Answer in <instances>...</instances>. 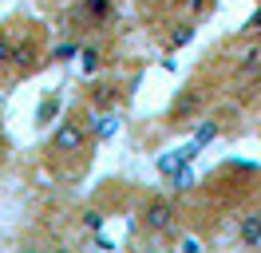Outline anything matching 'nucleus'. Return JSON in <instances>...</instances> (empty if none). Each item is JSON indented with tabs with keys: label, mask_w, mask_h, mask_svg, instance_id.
I'll use <instances>...</instances> for the list:
<instances>
[{
	"label": "nucleus",
	"mask_w": 261,
	"mask_h": 253,
	"mask_svg": "<svg viewBox=\"0 0 261 253\" xmlns=\"http://www.w3.org/2000/svg\"><path fill=\"white\" fill-rule=\"evenodd\" d=\"M139 230L147 237H154V241H170L178 234V206L166 194H150L143 202V214H139Z\"/></svg>",
	"instance_id": "f257e3e1"
},
{
	"label": "nucleus",
	"mask_w": 261,
	"mask_h": 253,
	"mask_svg": "<svg viewBox=\"0 0 261 253\" xmlns=\"http://www.w3.org/2000/svg\"><path fill=\"white\" fill-rule=\"evenodd\" d=\"M91 142V127L83 123V115H67L60 119V127L51 131L48 139V155L51 158H67V155H83Z\"/></svg>",
	"instance_id": "f03ea898"
},
{
	"label": "nucleus",
	"mask_w": 261,
	"mask_h": 253,
	"mask_svg": "<svg viewBox=\"0 0 261 253\" xmlns=\"http://www.w3.org/2000/svg\"><path fill=\"white\" fill-rule=\"evenodd\" d=\"M238 245L242 249H257L261 245V206H253V210H245L242 218H238Z\"/></svg>",
	"instance_id": "7ed1b4c3"
},
{
	"label": "nucleus",
	"mask_w": 261,
	"mask_h": 253,
	"mask_svg": "<svg viewBox=\"0 0 261 253\" xmlns=\"http://www.w3.org/2000/svg\"><path fill=\"white\" fill-rule=\"evenodd\" d=\"M80 12H83V20H87L91 28H107L115 20V0H83Z\"/></svg>",
	"instance_id": "20e7f679"
},
{
	"label": "nucleus",
	"mask_w": 261,
	"mask_h": 253,
	"mask_svg": "<svg viewBox=\"0 0 261 253\" xmlns=\"http://www.w3.org/2000/svg\"><path fill=\"white\" fill-rule=\"evenodd\" d=\"M12 52H16V44H12V28L0 24V71H4V75L12 71Z\"/></svg>",
	"instance_id": "39448f33"
},
{
	"label": "nucleus",
	"mask_w": 261,
	"mask_h": 253,
	"mask_svg": "<svg viewBox=\"0 0 261 253\" xmlns=\"http://www.w3.org/2000/svg\"><path fill=\"white\" fill-rule=\"evenodd\" d=\"M194 103H202V91L186 87V95H182L178 103H174V119H190V115H194Z\"/></svg>",
	"instance_id": "423d86ee"
},
{
	"label": "nucleus",
	"mask_w": 261,
	"mask_h": 253,
	"mask_svg": "<svg viewBox=\"0 0 261 253\" xmlns=\"http://www.w3.org/2000/svg\"><path fill=\"white\" fill-rule=\"evenodd\" d=\"M75 56H80V40H67V44H60V47L48 52L51 63H67V60H75Z\"/></svg>",
	"instance_id": "0eeeda50"
},
{
	"label": "nucleus",
	"mask_w": 261,
	"mask_h": 253,
	"mask_svg": "<svg viewBox=\"0 0 261 253\" xmlns=\"http://www.w3.org/2000/svg\"><path fill=\"white\" fill-rule=\"evenodd\" d=\"M218 131H222V123H218V119H202V131L194 135V146L202 150L206 142H214V139H218Z\"/></svg>",
	"instance_id": "6e6552de"
},
{
	"label": "nucleus",
	"mask_w": 261,
	"mask_h": 253,
	"mask_svg": "<svg viewBox=\"0 0 261 253\" xmlns=\"http://www.w3.org/2000/svg\"><path fill=\"white\" fill-rule=\"evenodd\" d=\"M174 36H170V40H166V47H170V52H174V47H182V44H190V40H194V24H190V20H186V24H174Z\"/></svg>",
	"instance_id": "1a4fd4ad"
},
{
	"label": "nucleus",
	"mask_w": 261,
	"mask_h": 253,
	"mask_svg": "<svg viewBox=\"0 0 261 253\" xmlns=\"http://www.w3.org/2000/svg\"><path fill=\"white\" fill-rule=\"evenodd\" d=\"M56 111H60V99H56V95H51V99H44V103L36 107V127H48Z\"/></svg>",
	"instance_id": "9d476101"
},
{
	"label": "nucleus",
	"mask_w": 261,
	"mask_h": 253,
	"mask_svg": "<svg viewBox=\"0 0 261 253\" xmlns=\"http://www.w3.org/2000/svg\"><path fill=\"white\" fill-rule=\"evenodd\" d=\"M80 60H83V75H95L99 71V52L95 47H80Z\"/></svg>",
	"instance_id": "9b49d317"
},
{
	"label": "nucleus",
	"mask_w": 261,
	"mask_h": 253,
	"mask_svg": "<svg viewBox=\"0 0 261 253\" xmlns=\"http://www.w3.org/2000/svg\"><path fill=\"white\" fill-rule=\"evenodd\" d=\"M103 214H99V210H87V214H83V225H87V230H99V225H103Z\"/></svg>",
	"instance_id": "f8f14e48"
},
{
	"label": "nucleus",
	"mask_w": 261,
	"mask_h": 253,
	"mask_svg": "<svg viewBox=\"0 0 261 253\" xmlns=\"http://www.w3.org/2000/svg\"><path fill=\"white\" fill-rule=\"evenodd\" d=\"M257 28H261V8L249 16V20H245V32H257Z\"/></svg>",
	"instance_id": "ddd939ff"
},
{
	"label": "nucleus",
	"mask_w": 261,
	"mask_h": 253,
	"mask_svg": "<svg viewBox=\"0 0 261 253\" xmlns=\"http://www.w3.org/2000/svg\"><path fill=\"white\" fill-rule=\"evenodd\" d=\"M4 155H8V146H4V139H0V162H4Z\"/></svg>",
	"instance_id": "4468645a"
},
{
	"label": "nucleus",
	"mask_w": 261,
	"mask_h": 253,
	"mask_svg": "<svg viewBox=\"0 0 261 253\" xmlns=\"http://www.w3.org/2000/svg\"><path fill=\"white\" fill-rule=\"evenodd\" d=\"M257 115H261V99H257Z\"/></svg>",
	"instance_id": "2eb2a0df"
}]
</instances>
